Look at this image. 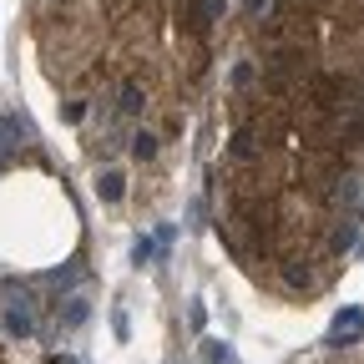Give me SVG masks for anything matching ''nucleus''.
<instances>
[{
	"instance_id": "nucleus-1",
	"label": "nucleus",
	"mask_w": 364,
	"mask_h": 364,
	"mask_svg": "<svg viewBox=\"0 0 364 364\" xmlns=\"http://www.w3.org/2000/svg\"><path fill=\"white\" fill-rule=\"evenodd\" d=\"M142 112H147V86L136 81V76H122L117 81V117L132 122V117H142Z\"/></svg>"
},
{
	"instance_id": "nucleus-2",
	"label": "nucleus",
	"mask_w": 364,
	"mask_h": 364,
	"mask_svg": "<svg viewBox=\"0 0 364 364\" xmlns=\"http://www.w3.org/2000/svg\"><path fill=\"white\" fill-rule=\"evenodd\" d=\"M359 334H364V309H339L324 344H344V339H359Z\"/></svg>"
},
{
	"instance_id": "nucleus-3",
	"label": "nucleus",
	"mask_w": 364,
	"mask_h": 364,
	"mask_svg": "<svg viewBox=\"0 0 364 364\" xmlns=\"http://www.w3.org/2000/svg\"><path fill=\"white\" fill-rule=\"evenodd\" d=\"M157 152H162V136L147 132V127H136V132H132V157H136V162H152Z\"/></svg>"
},
{
	"instance_id": "nucleus-4",
	"label": "nucleus",
	"mask_w": 364,
	"mask_h": 364,
	"mask_svg": "<svg viewBox=\"0 0 364 364\" xmlns=\"http://www.w3.org/2000/svg\"><path fill=\"white\" fill-rule=\"evenodd\" d=\"M97 193H102V203H122V193H127V177H122L117 167H107V172L97 177Z\"/></svg>"
},
{
	"instance_id": "nucleus-5",
	"label": "nucleus",
	"mask_w": 364,
	"mask_h": 364,
	"mask_svg": "<svg viewBox=\"0 0 364 364\" xmlns=\"http://www.w3.org/2000/svg\"><path fill=\"white\" fill-rule=\"evenodd\" d=\"M36 324H31V314L26 309H6V334H16V339H26Z\"/></svg>"
},
{
	"instance_id": "nucleus-6",
	"label": "nucleus",
	"mask_w": 364,
	"mask_h": 364,
	"mask_svg": "<svg viewBox=\"0 0 364 364\" xmlns=\"http://www.w3.org/2000/svg\"><path fill=\"white\" fill-rule=\"evenodd\" d=\"M203 359L208 364H238V354L228 349V344H203Z\"/></svg>"
},
{
	"instance_id": "nucleus-7",
	"label": "nucleus",
	"mask_w": 364,
	"mask_h": 364,
	"mask_svg": "<svg viewBox=\"0 0 364 364\" xmlns=\"http://www.w3.org/2000/svg\"><path fill=\"white\" fill-rule=\"evenodd\" d=\"M61 117L66 122H86V97H66L61 102Z\"/></svg>"
},
{
	"instance_id": "nucleus-8",
	"label": "nucleus",
	"mask_w": 364,
	"mask_h": 364,
	"mask_svg": "<svg viewBox=\"0 0 364 364\" xmlns=\"http://www.w3.org/2000/svg\"><path fill=\"white\" fill-rule=\"evenodd\" d=\"M152 253H157V243H152V238H136V248H132V258H136V263H147Z\"/></svg>"
}]
</instances>
